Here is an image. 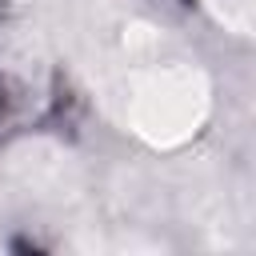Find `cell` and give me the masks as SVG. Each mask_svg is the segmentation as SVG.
I'll return each mask as SVG.
<instances>
[{"label": "cell", "mask_w": 256, "mask_h": 256, "mask_svg": "<svg viewBox=\"0 0 256 256\" xmlns=\"http://www.w3.org/2000/svg\"><path fill=\"white\" fill-rule=\"evenodd\" d=\"M40 12L100 108L152 148L188 144L212 108L196 56L120 0H40Z\"/></svg>", "instance_id": "obj_1"}, {"label": "cell", "mask_w": 256, "mask_h": 256, "mask_svg": "<svg viewBox=\"0 0 256 256\" xmlns=\"http://www.w3.org/2000/svg\"><path fill=\"white\" fill-rule=\"evenodd\" d=\"M208 8H212L232 32L248 36V28H252V0H208Z\"/></svg>", "instance_id": "obj_2"}]
</instances>
